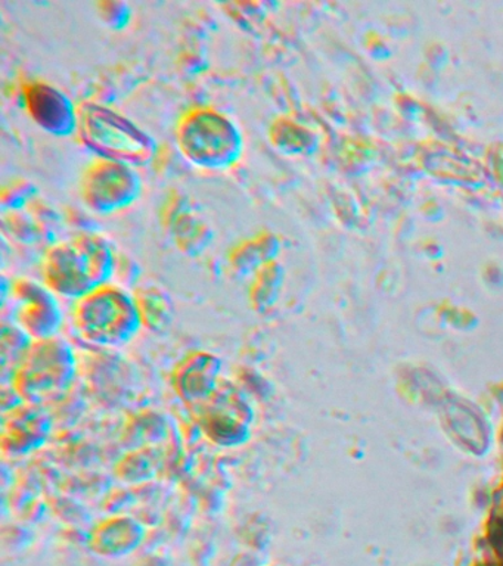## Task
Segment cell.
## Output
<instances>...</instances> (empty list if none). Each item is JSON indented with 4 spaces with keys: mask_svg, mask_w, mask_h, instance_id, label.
Wrapping results in <instances>:
<instances>
[{
    "mask_svg": "<svg viewBox=\"0 0 503 566\" xmlns=\"http://www.w3.org/2000/svg\"><path fill=\"white\" fill-rule=\"evenodd\" d=\"M116 251L95 232L51 243L42 260L43 283L56 296L81 300L113 281Z\"/></svg>",
    "mask_w": 503,
    "mask_h": 566,
    "instance_id": "1",
    "label": "cell"
},
{
    "mask_svg": "<svg viewBox=\"0 0 503 566\" xmlns=\"http://www.w3.org/2000/svg\"><path fill=\"white\" fill-rule=\"evenodd\" d=\"M175 139L182 157L202 170H228L244 153L241 128L213 106L185 111L176 124Z\"/></svg>",
    "mask_w": 503,
    "mask_h": 566,
    "instance_id": "2",
    "label": "cell"
},
{
    "mask_svg": "<svg viewBox=\"0 0 503 566\" xmlns=\"http://www.w3.org/2000/svg\"><path fill=\"white\" fill-rule=\"evenodd\" d=\"M77 135L96 158L134 168L148 166L158 153L157 140L148 132L95 102H82L77 106Z\"/></svg>",
    "mask_w": 503,
    "mask_h": 566,
    "instance_id": "3",
    "label": "cell"
},
{
    "mask_svg": "<svg viewBox=\"0 0 503 566\" xmlns=\"http://www.w3.org/2000/svg\"><path fill=\"white\" fill-rule=\"evenodd\" d=\"M73 321L78 336L101 349L129 344L144 327L134 294L113 282L77 300Z\"/></svg>",
    "mask_w": 503,
    "mask_h": 566,
    "instance_id": "4",
    "label": "cell"
},
{
    "mask_svg": "<svg viewBox=\"0 0 503 566\" xmlns=\"http://www.w3.org/2000/svg\"><path fill=\"white\" fill-rule=\"evenodd\" d=\"M77 356L69 340H33L10 380L12 391L23 402L43 406L60 400L77 376Z\"/></svg>",
    "mask_w": 503,
    "mask_h": 566,
    "instance_id": "5",
    "label": "cell"
},
{
    "mask_svg": "<svg viewBox=\"0 0 503 566\" xmlns=\"http://www.w3.org/2000/svg\"><path fill=\"white\" fill-rule=\"evenodd\" d=\"M143 189V179L136 168L103 158L92 161L81 179L83 203L101 216L114 214L134 206Z\"/></svg>",
    "mask_w": 503,
    "mask_h": 566,
    "instance_id": "6",
    "label": "cell"
},
{
    "mask_svg": "<svg viewBox=\"0 0 503 566\" xmlns=\"http://www.w3.org/2000/svg\"><path fill=\"white\" fill-rule=\"evenodd\" d=\"M254 410L233 385L222 382L198 405V423L207 440L224 449L244 446L251 438Z\"/></svg>",
    "mask_w": 503,
    "mask_h": 566,
    "instance_id": "7",
    "label": "cell"
},
{
    "mask_svg": "<svg viewBox=\"0 0 503 566\" xmlns=\"http://www.w3.org/2000/svg\"><path fill=\"white\" fill-rule=\"evenodd\" d=\"M12 318L33 340L59 336L63 325L59 300L45 283L17 279L11 283Z\"/></svg>",
    "mask_w": 503,
    "mask_h": 566,
    "instance_id": "8",
    "label": "cell"
},
{
    "mask_svg": "<svg viewBox=\"0 0 503 566\" xmlns=\"http://www.w3.org/2000/svg\"><path fill=\"white\" fill-rule=\"evenodd\" d=\"M23 104L29 117L43 132L56 137L77 133V106L61 88L42 80L23 84Z\"/></svg>",
    "mask_w": 503,
    "mask_h": 566,
    "instance_id": "9",
    "label": "cell"
},
{
    "mask_svg": "<svg viewBox=\"0 0 503 566\" xmlns=\"http://www.w3.org/2000/svg\"><path fill=\"white\" fill-rule=\"evenodd\" d=\"M52 422L43 406L20 402L3 411L0 447L3 453L25 455L45 446Z\"/></svg>",
    "mask_w": 503,
    "mask_h": 566,
    "instance_id": "10",
    "label": "cell"
},
{
    "mask_svg": "<svg viewBox=\"0 0 503 566\" xmlns=\"http://www.w3.org/2000/svg\"><path fill=\"white\" fill-rule=\"evenodd\" d=\"M161 223L185 255L205 254L214 241V230L191 210V203L182 195L174 193L167 198L161 210Z\"/></svg>",
    "mask_w": 503,
    "mask_h": 566,
    "instance_id": "11",
    "label": "cell"
},
{
    "mask_svg": "<svg viewBox=\"0 0 503 566\" xmlns=\"http://www.w3.org/2000/svg\"><path fill=\"white\" fill-rule=\"evenodd\" d=\"M222 360L214 353H188L171 371V387L180 400L200 405L216 391L220 384Z\"/></svg>",
    "mask_w": 503,
    "mask_h": 566,
    "instance_id": "12",
    "label": "cell"
},
{
    "mask_svg": "<svg viewBox=\"0 0 503 566\" xmlns=\"http://www.w3.org/2000/svg\"><path fill=\"white\" fill-rule=\"evenodd\" d=\"M280 252L281 241L277 234L264 230L237 243L229 252L228 261L238 276H253L263 265L276 261Z\"/></svg>",
    "mask_w": 503,
    "mask_h": 566,
    "instance_id": "13",
    "label": "cell"
},
{
    "mask_svg": "<svg viewBox=\"0 0 503 566\" xmlns=\"http://www.w3.org/2000/svg\"><path fill=\"white\" fill-rule=\"evenodd\" d=\"M143 326L154 334L169 331L176 317L174 300L166 291L156 285L138 287L134 292Z\"/></svg>",
    "mask_w": 503,
    "mask_h": 566,
    "instance_id": "14",
    "label": "cell"
},
{
    "mask_svg": "<svg viewBox=\"0 0 503 566\" xmlns=\"http://www.w3.org/2000/svg\"><path fill=\"white\" fill-rule=\"evenodd\" d=\"M143 526L129 516H113L101 522L94 530V544L104 553H117L132 548L139 542Z\"/></svg>",
    "mask_w": 503,
    "mask_h": 566,
    "instance_id": "15",
    "label": "cell"
},
{
    "mask_svg": "<svg viewBox=\"0 0 503 566\" xmlns=\"http://www.w3.org/2000/svg\"><path fill=\"white\" fill-rule=\"evenodd\" d=\"M284 269L280 261H272L253 274L249 296L251 307L258 313H266L280 298L282 283H284Z\"/></svg>",
    "mask_w": 503,
    "mask_h": 566,
    "instance_id": "16",
    "label": "cell"
},
{
    "mask_svg": "<svg viewBox=\"0 0 503 566\" xmlns=\"http://www.w3.org/2000/svg\"><path fill=\"white\" fill-rule=\"evenodd\" d=\"M33 339L15 323L2 322L0 329V365H2L3 384L10 382L17 366L23 360Z\"/></svg>",
    "mask_w": 503,
    "mask_h": 566,
    "instance_id": "17",
    "label": "cell"
},
{
    "mask_svg": "<svg viewBox=\"0 0 503 566\" xmlns=\"http://www.w3.org/2000/svg\"><path fill=\"white\" fill-rule=\"evenodd\" d=\"M269 140L273 148L285 155L302 153L308 146V137L303 128L286 117L273 119L269 127Z\"/></svg>",
    "mask_w": 503,
    "mask_h": 566,
    "instance_id": "18",
    "label": "cell"
},
{
    "mask_svg": "<svg viewBox=\"0 0 503 566\" xmlns=\"http://www.w3.org/2000/svg\"><path fill=\"white\" fill-rule=\"evenodd\" d=\"M157 459L153 451L139 449L129 453L117 467V475L125 481H144L156 473Z\"/></svg>",
    "mask_w": 503,
    "mask_h": 566,
    "instance_id": "19",
    "label": "cell"
},
{
    "mask_svg": "<svg viewBox=\"0 0 503 566\" xmlns=\"http://www.w3.org/2000/svg\"><path fill=\"white\" fill-rule=\"evenodd\" d=\"M3 226L12 234V238L23 243L45 241L41 226L34 219L32 212L23 210L8 211L3 216Z\"/></svg>",
    "mask_w": 503,
    "mask_h": 566,
    "instance_id": "20",
    "label": "cell"
},
{
    "mask_svg": "<svg viewBox=\"0 0 503 566\" xmlns=\"http://www.w3.org/2000/svg\"><path fill=\"white\" fill-rule=\"evenodd\" d=\"M38 197V188L32 181L17 179L0 192V206L3 212L23 210Z\"/></svg>",
    "mask_w": 503,
    "mask_h": 566,
    "instance_id": "21",
    "label": "cell"
},
{
    "mask_svg": "<svg viewBox=\"0 0 503 566\" xmlns=\"http://www.w3.org/2000/svg\"><path fill=\"white\" fill-rule=\"evenodd\" d=\"M96 8H98L101 21L112 30L126 29L132 20V9L125 2L107 0V2L96 4Z\"/></svg>",
    "mask_w": 503,
    "mask_h": 566,
    "instance_id": "22",
    "label": "cell"
},
{
    "mask_svg": "<svg viewBox=\"0 0 503 566\" xmlns=\"http://www.w3.org/2000/svg\"><path fill=\"white\" fill-rule=\"evenodd\" d=\"M140 277V268L129 255L116 252V265H114V276L117 285L122 287L136 286Z\"/></svg>",
    "mask_w": 503,
    "mask_h": 566,
    "instance_id": "23",
    "label": "cell"
}]
</instances>
